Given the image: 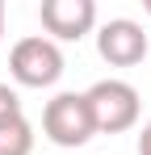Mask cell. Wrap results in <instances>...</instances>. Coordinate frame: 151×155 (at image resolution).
I'll list each match as a JSON object with an SVG mask.
<instances>
[{"label": "cell", "mask_w": 151, "mask_h": 155, "mask_svg": "<svg viewBox=\"0 0 151 155\" xmlns=\"http://www.w3.org/2000/svg\"><path fill=\"white\" fill-rule=\"evenodd\" d=\"M88 109H92V122H97V134H122V130L139 126V113H143V97L130 80H97L88 92Z\"/></svg>", "instance_id": "cell-1"}, {"label": "cell", "mask_w": 151, "mask_h": 155, "mask_svg": "<svg viewBox=\"0 0 151 155\" xmlns=\"http://www.w3.org/2000/svg\"><path fill=\"white\" fill-rule=\"evenodd\" d=\"M42 134L55 147H84V143H92L97 122H92L88 97L84 92H55L42 105Z\"/></svg>", "instance_id": "cell-2"}, {"label": "cell", "mask_w": 151, "mask_h": 155, "mask_svg": "<svg viewBox=\"0 0 151 155\" xmlns=\"http://www.w3.org/2000/svg\"><path fill=\"white\" fill-rule=\"evenodd\" d=\"M8 76L21 88H50L63 76V51L59 42H50L46 34H29L17 38L8 51Z\"/></svg>", "instance_id": "cell-3"}, {"label": "cell", "mask_w": 151, "mask_h": 155, "mask_svg": "<svg viewBox=\"0 0 151 155\" xmlns=\"http://www.w3.org/2000/svg\"><path fill=\"white\" fill-rule=\"evenodd\" d=\"M147 51H151L147 29L139 21H130V17H109L97 29V54L109 67H134V63L147 59Z\"/></svg>", "instance_id": "cell-4"}, {"label": "cell", "mask_w": 151, "mask_h": 155, "mask_svg": "<svg viewBox=\"0 0 151 155\" xmlns=\"http://www.w3.org/2000/svg\"><path fill=\"white\" fill-rule=\"evenodd\" d=\"M38 21L50 42H80L97 25V4L92 0H42Z\"/></svg>", "instance_id": "cell-5"}, {"label": "cell", "mask_w": 151, "mask_h": 155, "mask_svg": "<svg viewBox=\"0 0 151 155\" xmlns=\"http://www.w3.org/2000/svg\"><path fill=\"white\" fill-rule=\"evenodd\" d=\"M34 151V126L29 117H0V155H29Z\"/></svg>", "instance_id": "cell-6"}, {"label": "cell", "mask_w": 151, "mask_h": 155, "mask_svg": "<svg viewBox=\"0 0 151 155\" xmlns=\"http://www.w3.org/2000/svg\"><path fill=\"white\" fill-rule=\"evenodd\" d=\"M21 113V97H17V88H8L4 80H0V117H17Z\"/></svg>", "instance_id": "cell-7"}, {"label": "cell", "mask_w": 151, "mask_h": 155, "mask_svg": "<svg viewBox=\"0 0 151 155\" xmlns=\"http://www.w3.org/2000/svg\"><path fill=\"white\" fill-rule=\"evenodd\" d=\"M134 147H139V155H151V122L139 130V143H134Z\"/></svg>", "instance_id": "cell-8"}, {"label": "cell", "mask_w": 151, "mask_h": 155, "mask_svg": "<svg viewBox=\"0 0 151 155\" xmlns=\"http://www.w3.org/2000/svg\"><path fill=\"white\" fill-rule=\"evenodd\" d=\"M0 42H4V0H0Z\"/></svg>", "instance_id": "cell-9"}, {"label": "cell", "mask_w": 151, "mask_h": 155, "mask_svg": "<svg viewBox=\"0 0 151 155\" xmlns=\"http://www.w3.org/2000/svg\"><path fill=\"white\" fill-rule=\"evenodd\" d=\"M143 8H147V13H151V0H143Z\"/></svg>", "instance_id": "cell-10"}]
</instances>
